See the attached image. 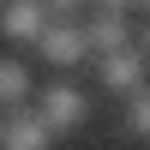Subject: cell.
Segmentation results:
<instances>
[{"instance_id":"obj_1","label":"cell","mask_w":150,"mask_h":150,"mask_svg":"<svg viewBox=\"0 0 150 150\" xmlns=\"http://www.w3.org/2000/svg\"><path fill=\"white\" fill-rule=\"evenodd\" d=\"M36 96V78L18 54H0V108H24Z\"/></svg>"}]
</instances>
